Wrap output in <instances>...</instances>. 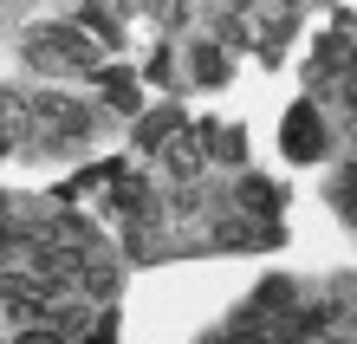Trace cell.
Returning a JSON list of instances; mask_svg holds the SVG:
<instances>
[{
    "label": "cell",
    "instance_id": "obj_1",
    "mask_svg": "<svg viewBox=\"0 0 357 344\" xmlns=\"http://www.w3.org/2000/svg\"><path fill=\"white\" fill-rule=\"evenodd\" d=\"M331 149V130L319 124V111H312V104H299V111L286 117V156H299V163H319Z\"/></svg>",
    "mask_w": 357,
    "mask_h": 344
},
{
    "label": "cell",
    "instance_id": "obj_2",
    "mask_svg": "<svg viewBox=\"0 0 357 344\" xmlns=\"http://www.w3.org/2000/svg\"><path fill=\"white\" fill-rule=\"evenodd\" d=\"M280 202H286V195H280L273 182H260V176H247V182H241V208L254 214V221H273V214H280Z\"/></svg>",
    "mask_w": 357,
    "mask_h": 344
},
{
    "label": "cell",
    "instance_id": "obj_3",
    "mask_svg": "<svg viewBox=\"0 0 357 344\" xmlns=\"http://www.w3.org/2000/svg\"><path fill=\"white\" fill-rule=\"evenodd\" d=\"M176 130H182V111H176V104H162V111H150V117L137 124V143H143V149H156L162 137H176Z\"/></svg>",
    "mask_w": 357,
    "mask_h": 344
},
{
    "label": "cell",
    "instance_id": "obj_4",
    "mask_svg": "<svg viewBox=\"0 0 357 344\" xmlns=\"http://www.w3.org/2000/svg\"><path fill=\"white\" fill-rule=\"evenodd\" d=\"M104 91H111V104H117V111H137V72H104Z\"/></svg>",
    "mask_w": 357,
    "mask_h": 344
},
{
    "label": "cell",
    "instance_id": "obj_5",
    "mask_svg": "<svg viewBox=\"0 0 357 344\" xmlns=\"http://www.w3.org/2000/svg\"><path fill=\"white\" fill-rule=\"evenodd\" d=\"M188 66H195L202 84H221V78H227V59H221L215 46H195V59H188Z\"/></svg>",
    "mask_w": 357,
    "mask_h": 344
},
{
    "label": "cell",
    "instance_id": "obj_6",
    "mask_svg": "<svg viewBox=\"0 0 357 344\" xmlns=\"http://www.w3.org/2000/svg\"><path fill=\"white\" fill-rule=\"evenodd\" d=\"M162 163H169V176H195V149H188V143H162Z\"/></svg>",
    "mask_w": 357,
    "mask_h": 344
},
{
    "label": "cell",
    "instance_id": "obj_7",
    "mask_svg": "<svg viewBox=\"0 0 357 344\" xmlns=\"http://www.w3.org/2000/svg\"><path fill=\"white\" fill-rule=\"evenodd\" d=\"M331 208H338L344 221L357 227V188H351V182H331Z\"/></svg>",
    "mask_w": 357,
    "mask_h": 344
},
{
    "label": "cell",
    "instance_id": "obj_8",
    "mask_svg": "<svg viewBox=\"0 0 357 344\" xmlns=\"http://www.w3.org/2000/svg\"><path fill=\"white\" fill-rule=\"evenodd\" d=\"M13 344H66V331H52V325H26Z\"/></svg>",
    "mask_w": 357,
    "mask_h": 344
},
{
    "label": "cell",
    "instance_id": "obj_9",
    "mask_svg": "<svg viewBox=\"0 0 357 344\" xmlns=\"http://www.w3.org/2000/svg\"><path fill=\"white\" fill-rule=\"evenodd\" d=\"M338 104H344V117H351V137H357V78L344 84V98H338Z\"/></svg>",
    "mask_w": 357,
    "mask_h": 344
},
{
    "label": "cell",
    "instance_id": "obj_10",
    "mask_svg": "<svg viewBox=\"0 0 357 344\" xmlns=\"http://www.w3.org/2000/svg\"><path fill=\"white\" fill-rule=\"evenodd\" d=\"M319 344H351V338H319Z\"/></svg>",
    "mask_w": 357,
    "mask_h": 344
},
{
    "label": "cell",
    "instance_id": "obj_11",
    "mask_svg": "<svg viewBox=\"0 0 357 344\" xmlns=\"http://www.w3.org/2000/svg\"><path fill=\"white\" fill-rule=\"evenodd\" d=\"M351 331H357V318H351Z\"/></svg>",
    "mask_w": 357,
    "mask_h": 344
}]
</instances>
